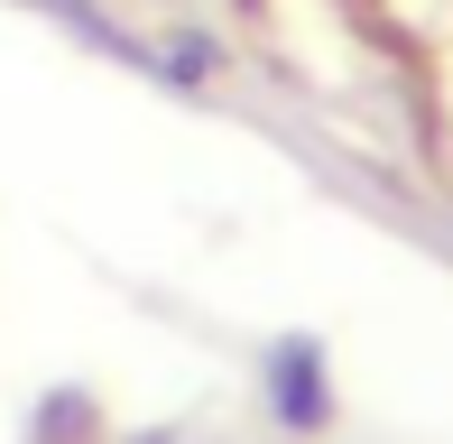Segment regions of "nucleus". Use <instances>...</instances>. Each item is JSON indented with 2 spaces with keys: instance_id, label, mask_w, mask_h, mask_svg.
Instances as JSON below:
<instances>
[{
  "instance_id": "obj_2",
  "label": "nucleus",
  "mask_w": 453,
  "mask_h": 444,
  "mask_svg": "<svg viewBox=\"0 0 453 444\" xmlns=\"http://www.w3.org/2000/svg\"><path fill=\"white\" fill-rule=\"evenodd\" d=\"M84 435V398H56L47 417H37V444H74Z\"/></svg>"
},
{
  "instance_id": "obj_1",
  "label": "nucleus",
  "mask_w": 453,
  "mask_h": 444,
  "mask_svg": "<svg viewBox=\"0 0 453 444\" xmlns=\"http://www.w3.org/2000/svg\"><path fill=\"white\" fill-rule=\"evenodd\" d=\"M278 417L287 426H324V352L315 342H278Z\"/></svg>"
},
{
  "instance_id": "obj_3",
  "label": "nucleus",
  "mask_w": 453,
  "mask_h": 444,
  "mask_svg": "<svg viewBox=\"0 0 453 444\" xmlns=\"http://www.w3.org/2000/svg\"><path fill=\"white\" fill-rule=\"evenodd\" d=\"M37 10H56V19H74V28H84V37H111V28H102V19H93V0H37Z\"/></svg>"
}]
</instances>
